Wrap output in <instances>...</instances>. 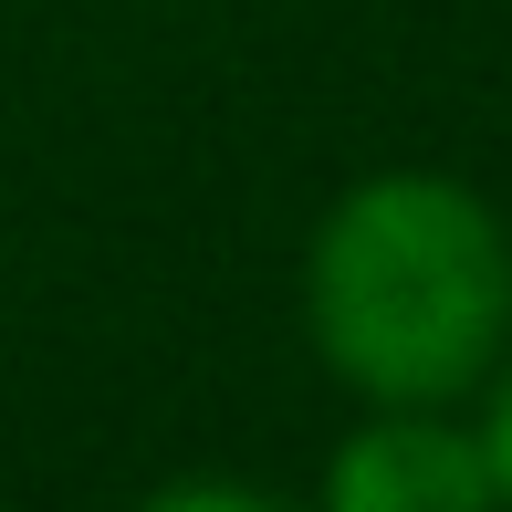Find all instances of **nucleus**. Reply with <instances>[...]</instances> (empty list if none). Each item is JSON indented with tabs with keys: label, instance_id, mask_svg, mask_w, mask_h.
<instances>
[{
	"label": "nucleus",
	"instance_id": "nucleus-1",
	"mask_svg": "<svg viewBox=\"0 0 512 512\" xmlns=\"http://www.w3.org/2000/svg\"><path fill=\"white\" fill-rule=\"evenodd\" d=\"M314 345L345 387L439 408L512 335V241L460 178L398 168L335 199L314 230Z\"/></svg>",
	"mask_w": 512,
	"mask_h": 512
},
{
	"label": "nucleus",
	"instance_id": "nucleus-2",
	"mask_svg": "<svg viewBox=\"0 0 512 512\" xmlns=\"http://www.w3.org/2000/svg\"><path fill=\"white\" fill-rule=\"evenodd\" d=\"M492 450L460 429H439L429 408H398L377 429H356L335 450V481H324V512H492Z\"/></svg>",
	"mask_w": 512,
	"mask_h": 512
},
{
	"label": "nucleus",
	"instance_id": "nucleus-3",
	"mask_svg": "<svg viewBox=\"0 0 512 512\" xmlns=\"http://www.w3.org/2000/svg\"><path fill=\"white\" fill-rule=\"evenodd\" d=\"M136 512H293V502L241 492V481H178V492H157V502H136Z\"/></svg>",
	"mask_w": 512,
	"mask_h": 512
},
{
	"label": "nucleus",
	"instance_id": "nucleus-4",
	"mask_svg": "<svg viewBox=\"0 0 512 512\" xmlns=\"http://www.w3.org/2000/svg\"><path fill=\"white\" fill-rule=\"evenodd\" d=\"M481 450H492V481H502V502H512V377H502V398H492V429H481Z\"/></svg>",
	"mask_w": 512,
	"mask_h": 512
}]
</instances>
